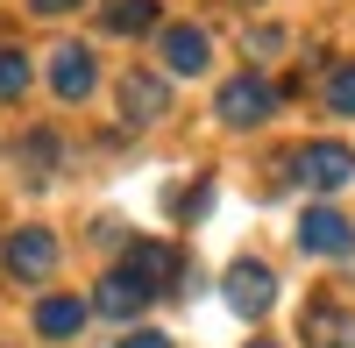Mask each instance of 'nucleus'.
<instances>
[{
	"label": "nucleus",
	"instance_id": "obj_3",
	"mask_svg": "<svg viewBox=\"0 0 355 348\" xmlns=\"http://www.w3.org/2000/svg\"><path fill=\"white\" fill-rule=\"evenodd\" d=\"M227 306L242 313V320H263V313L277 306V277H270V263H256V256L227 263Z\"/></svg>",
	"mask_w": 355,
	"mask_h": 348
},
{
	"label": "nucleus",
	"instance_id": "obj_9",
	"mask_svg": "<svg viewBox=\"0 0 355 348\" xmlns=\"http://www.w3.org/2000/svg\"><path fill=\"white\" fill-rule=\"evenodd\" d=\"M50 85H57V100H85V93L100 85V71H93V50H85V43H64V50L50 57Z\"/></svg>",
	"mask_w": 355,
	"mask_h": 348
},
{
	"label": "nucleus",
	"instance_id": "obj_18",
	"mask_svg": "<svg viewBox=\"0 0 355 348\" xmlns=\"http://www.w3.org/2000/svg\"><path fill=\"white\" fill-rule=\"evenodd\" d=\"M121 348H171V341H164V334H150V327H142V334H128Z\"/></svg>",
	"mask_w": 355,
	"mask_h": 348
},
{
	"label": "nucleus",
	"instance_id": "obj_2",
	"mask_svg": "<svg viewBox=\"0 0 355 348\" xmlns=\"http://www.w3.org/2000/svg\"><path fill=\"white\" fill-rule=\"evenodd\" d=\"M214 114H220L227 128H256V121H270V114H277V85H270V78H227L220 100H214Z\"/></svg>",
	"mask_w": 355,
	"mask_h": 348
},
{
	"label": "nucleus",
	"instance_id": "obj_10",
	"mask_svg": "<svg viewBox=\"0 0 355 348\" xmlns=\"http://www.w3.org/2000/svg\"><path fill=\"white\" fill-rule=\"evenodd\" d=\"M206 57H214V43H206V28H192V21L164 28V64H171L178 78H199V71H206Z\"/></svg>",
	"mask_w": 355,
	"mask_h": 348
},
{
	"label": "nucleus",
	"instance_id": "obj_7",
	"mask_svg": "<svg viewBox=\"0 0 355 348\" xmlns=\"http://www.w3.org/2000/svg\"><path fill=\"white\" fill-rule=\"evenodd\" d=\"M121 114H128L135 128L164 121V114H171V78H157V71H128V78H121Z\"/></svg>",
	"mask_w": 355,
	"mask_h": 348
},
{
	"label": "nucleus",
	"instance_id": "obj_4",
	"mask_svg": "<svg viewBox=\"0 0 355 348\" xmlns=\"http://www.w3.org/2000/svg\"><path fill=\"white\" fill-rule=\"evenodd\" d=\"M0 263H8L21 284H43L57 270V235H50V227H15L8 249H0Z\"/></svg>",
	"mask_w": 355,
	"mask_h": 348
},
{
	"label": "nucleus",
	"instance_id": "obj_13",
	"mask_svg": "<svg viewBox=\"0 0 355 348\" xmlns=\"http://www.w3.org/2000/svg\"><path fill=\"white\" fill-rule=\"evenodd\" d=\"M100 28L107 36H142V28H157V0H107Z\"/></svg>",
	"mask_w": 355,
	"mask_h": 348
},
{
	"label": "nucleus",
	"instance_id": "obj_14",
	"mask_svg": "<svg viewBox=\"0 0 355 348\" xmlns=\"http://www.w3.org/2000/svg\"><path fill=\"white\" fill-rule=\"evenodd\" d=\"M21 171H28V185H50V171H57V135L50 128H36L21 142Z\"/></svg>",
	"mask_w": 355,
	"mask_h": 348
},
{
	"label": "nucleus",
	"instance_id": "obj_1",
	"mask_svg": "<svg viewBox=\"0 0 355 348\" xmlns=\"http://www.w3.org/2000/svg\"><path fill=\"white\" fill-rule=\"evenodd\" d=\"M291 178L313 185V192H341L355 178V150L348 142H306V150L291 157Z\"/></svg>",
	"mask_w": 355,
	"mask_h": 348
},
{
	"label": "nucleus",
	"instance_id": "obj_11",
	"mask_svg": "<svg viewBox=\"0 0 355 348\" xmlns=\"http://www.w3.org/2000/svg\"><path fill=\"white\" fill-rule=\"evenodd\" d=\"M93 306L107 313V320H135V313L150 306V292H142V284H135L128 270H107V277H100V299H93Z\"/></svg>",
	"mask_w": 355,
	"mask_h": 348
},
{
	"label": "nucleus",
	"instance_id": "obj_15",
	"mask_svg": "<svg viewBox=\"0 0 355 348\" xmlns=\"http://www.w3.org/2000/svg\"><path fill=\"white\" fill-rule=\"evenodd\" d=\"M21 93H28V57L0 50V100H21Z\"/></svg>",
	"mask_w": 355,
	"mask_h": 348
},
{
	"label": "nucleus",
	"instance_id": "obj_8",
	"mask_svg": "<svg viewBox=\"0 0 355 348\" xmlns=\"http://www.w3.org/2000/svg\"><path fill=\"white\" fill-rule=\"evenodd\" d=\"M348 242H355L348 214H334V207H306V220H299V249H306V256H348Z\"/></svg>",
	"mask_w": 355,
	"mask_h": 348
},
{
	"label": "nucleus",
	"instance_id": "obj_6",
	"mask_svg": "<svg viewBox=\"0 0 355 348\" xmlns=\"http://www.w3.org/2000/svg\"><path fill=\"white\" fill-rule=\"evenodd\" d=\"M299 341L306 348H355V313L334 306V299H313L299 313Z\"/></svg>",
	"mask_w": 355,
	"mask_h": 348
},
{
	"label": "nucleus",
	"instance_id": "obj_5",
	"mask_svg": "<svg viewBox=\"0 0 355 348\" xmlns=\"http://www.w3.org/2000/svg\"><path fill=\"white\" fill-rule=\"evenodd\" d=\"M121 270H128V277H135L150 299H164L171 284H178V270H185V263H178V249H171V242H128Z\"/></svg>",
	"mask_w": 355,
	"mask_h": 348
},
{
	"label": "nucleus",
	"instance_id": "obj_12",
	"mask_svg": "<svg viewBox=\"0 0 355 348\" xmlns=\"http://www.w3.org/2000/svg\"><path fill=\"white\" fill-rule=\"evenodd\" d=\"M78 327H85V306H78V299L57 292V299H43V306H36V334H43V341H71Z\"/></svg>",
	"mask_w": 355,
	"mask_h": 348
},
{
	"label": "nucleus",
	"instance_id": "obj_17",
	"mask_svg": "<svg viewBox=\"0 0 355 348\" xmlns=\"http://www.w3.org/2000/svg\"><path fill=\"white\" fill-rule=\"evenodd\" d=\"M36 15H71V8H85V0H28Z\"/></svg>",
	"mask_w": 355,
	"mask_h": 348
},
{
	"label": "nucleus",
	"instance_id": "obj_19",
	"mask_svg": "<svg viewBox=\"0 0 355 348\" xmlns=\"http://www.w3.org/2000/svg\"><path fill=\"white\" fill-rule=\"evenodd\" d=\"M249 348H277V341H249Z\"/></svg>",
	"mask_w": 355,
	"mask_h": 348
},
{
	"label": "nucleus",
	"instance_id": "obj_16",
	"mask_svg": "<svg viewBox=\"0 0 355 348\" xmlns=\"http://www.w3.org/2000/svg\"><path fill=\"white\" fill-rule=\"evenodd\" d=\"M327 107H334V114H355V64H334V78H327Z\"/></svg>",
	"mask_w": 355,
	"mask_h": 348
}]
</instances>
